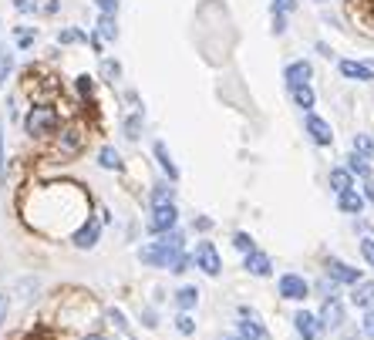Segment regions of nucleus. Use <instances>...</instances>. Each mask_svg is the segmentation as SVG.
<instances>
[{"instance_id":"nucleus-28","label":"nucleus","mask_w":374,"mask_h":340,"mask_svg":"<svg viewBox=\"0 0 374 340\" xmlns=\"http://www.w3.org/2000/svg\"><path fill=\"white\" fill-rule=\"evenodd\" d=\"M85 41H88V34L78 31V27H64L58 34V44H85Z\"/></svg>"},{"instance_id":"nucleus-23","label":"nucleus","mask_w":374,"mask_h":340,"mask_svg":"<svg viewBox=\"0 0 374 340\" xmlns=\"http://www.w3.org/2000/svg\"><path fill=\"white\" fill-rule=\"evenodd\" d=\"M347 169L354 172V175H361V179H371V165H368V155H361L358 149L347 155Z\"/></svg>"},{"instance_id":"nucleus-13","label":"nucleus","mask_w":374,"mask_h":340,"mask_svg":"<svg viewBox=\"0 0 374 340\" xmlns=\"http://www.w3.org/2000/svg\"><path fill=\"white\" fill-rule=\"evenodd\" d=\"M243 266H247V273H253V277H270V273H273L270 256H266V253H260V249H249L247 260H243Z\"/></svg>"},{"instance_id":"nucleus-26","label":"nucleus","mask_w":374,"mask_h":340,"mask_svg":"<svg viewBox=\"0 0 374 340\" xmlns=\"http://www.w3.org/2000/svg\"><path fill=\"white\" fill-rule=\"evenodd\" d=\"M175 303H179V310H192L199 303V290H196V287H182V290L175 294Z\"/></svg>"},{"instance_id":"nucleus-40","label":"nucleus","mask_w":374,"mask_h":340,"mask_svg":"<svg viewBox=\"0 0 374 340\" xmlns=\"http://www.w3.org/2000/svg\"><path fill=\"white\" fill-rule=\"evenodd\" d=\"M4 172H7V162H4V122H0V182H4Z\"/></svg>"},{"instance_id":"nucleus-36","label":"nucleus","mask_w":374,"mask_h":340,"mask_svg":"<svg viewBox=\"0 0 374 340\" xmlns=\"http://www.w3.org/2000/svg\"><path fill=\"white\" fill-rule=\"evenodd\" d=\"M189 266H192V256H186V253H179L175 260H172V273H189Z\"/></svg>"},{"instance_id":"nucleus-12","label":"nucleus","mask_w":374,"mask_h":340,"mask_svg":"<svg viewBox=\"0 0 374 340\" xmlns=\"http://www.w3.org/2000/svg\"><path fill=\"white\" fill-rule=\"evenodd\" d=\"M328 277L334 279V283H347V287H354V283H361V270L341 263V260H328Z\"/></svg>"},{"instance_id":"nucleus-43","label":"nucleus","mask_w":374,"mask_h":340,"mask_svg":"<svg viewBox=\"0 0 374 340\" xmlns=\"http://www.w3.org/2000/svg\"><path fill=\"white\" fill-rule=\"evenodd\" d=\"M364 334L374 337V313H371V310H368V317H364Z\"/></svg>"},{"instance_id":"nucleus-21","label":"nucleus","mask_w":374,"mask_h":340,"mask_svg":"<svg viewBox=\"0 0 374 340\" xmlns=\"http://www.w3.org/2000/svg\"><path fill=\"white\" fill-rule=\"evenodd\" d=\"M290 94H294L297 108H304V111H311L317 105V94H313L311 84H297V88H290Z\"/></svg>"},{"instance_id":"nucleus-44","label":"nucleus","mask_w":374,"mask_h":340,"mask_svg":"<svg viewBox=\"0 0 374 340\" xmlns=\"http://www.w3.org/2000/svg\"><path fill=\"white\" fill-rule=\"evenodd\" d=\"M14 7L20 11V14H27V11H31L34 4H31V0H14Z\"/></svg>"},{"instance_id":"nucleus-2","label":"nucleus","mask_w":374,"mask_h":340,"mask_svg":"<svg viewBox=\"0 0 374 340\" xmlns=\"http://www.w3.org/2000/svg\"><path fill=\"white\" fill-rule=\"evenodd\" d=\"M24 132L31 135L34 141H44V139H54L61 132V115L51 101H34L27 115H24Z\"/></svg>"},{"instance_id":"nucleus-18","label":"nucleus","mask_w":374,"mask_h":340,"mask_svg":"<svg viewBox=\"0 0 374 340\" xmlns=\"http://www.w3.org/2000/svg\"><path fill=\"white\" fill-rule=\"evenodd\" d=\"M156 158H158V165H162V172L169 175V182H175V179H179V165L172 162V155H169V149H166V141H156Z\"/></svg>"},{"instance_id":"nucleus-11","label":"nucleus","mask_w":374,"mask_h":340,"mask_svg":"<svg viewBox=\"0 0 374 340\" xmlns=\"http://www.w3.org/2000/svg\"><path fill=\"white\" fill-rule=\"evenodd\" d=\"M313 77V68L311 61H294L283 68V81H287V88H297V84H311Z\"/></svg>"},{"instance_id":"nucleus-30","label":"nucleus","mask_w":374,"mask_h":340,"mask_svg":"<svg viewBox=\"0 0 374 340\" xmlns=\"http://www.w3.org/2000/svg\"><path fill=\"white\" fill-rule=\"evenodd\" d=\"M94 88H98V84H94V77H88V75L78 77V94L85 98V101H88V105L94 101ZM92 108H94V105H92Z\"/></svg>"},{"instance_id":"nucleus-47","label":"nucleus","mask_w":374,"mask_h":340,"mask_svg":"<svg viewBox=\"0 0 374 340\" xmlns=\"http://www.w3.org/2000/svg\"><path fill=\"white\" fill-rule=\"evenodd\" d=\"M85 340H105V337H101V334H88V337H85Z\"/></svg>"},{"instance_id":"nucleus-29","label":"nucleus","mask_w":374,"mask_h":340,"mask_svg":"<svg viewBox=\"0 0 374 340\" xmlns=\"http://www.w3.org/2000/svg\"><path fill=\"white\" fill-rule=\"evenodd\" d=\"M101 77H105L108 84H115V81L122 77V64H118V61H108V58H101Z\"/></svg>"},{"instance_id":"nucleus-6","label":"nucleus","mask_w":374,"mask_h":340,"mask_svg":"<svg viewBox=\"0 0 374 340\" xmlns=\"http://www.w3.org/2000/svg\"><path fill=\"white\" fill-rule=\"evenodd\" d=\"M192 263L199 266L206 277H219V273H223V260H219V253L213 243H199L196 253H192Z\"/></svg>"},{"instance_id":"nucleus-27","label":"nucleus","mask_w":374,"mask_h":340,"mask_svg":"<svg viewBox=\"0 0 374 340\" xmlns=\"http://www.w3.org/2000/svg\"><path fill=\"white\" fill-rule=\"evenodd\" d=\"M14 71V54L7 51V47H0V88L7 84V77Z\"/></svg>"},{"instance_id":"nucleus-39","label":"nucleus","mask_w":374,"mask_h":340,"mask_svg":"<svg viewBox=\"0 0 374 340\" xmlns=\"http://www.w3.org/2000/svg\"><path fill=\"white\" fill-rule=\"evenodd\" d=\"M287 31V14H273V34Z\"/></svg>"},{"instance_id":"nucleus-9","label":"nucleus","mask_w":374,"mask_h":340,"mask_svg":"<svg viewBox=\"0 0 374 340\" xmlns=\"http://www.w3.org/2000/svg\"><path fill=\"white\" fill-rule=\"evenodd\" d=\"M317 320H320V327H324V330H337V327L344 324V303L337 300V296H328V300H324V307H320V317H317Z\"/></svg>"},{"instance_id":"nucleus-37","label":"nucleus","mask_w":374,"mask_h":340,"mask_svg":"<svg viewBox=\"0 0 374 340\" xmlns=\"http://www.w3.org/2000/svg\"><path fill=\"white\" fill-rule=\"evenodd\" d=\"M361 253H364V260L371 263V270H374V236H368L364 243H361Z\"/></svg>"},{"instance_id":"nucleus-45","label":"nucleus","mask_w":374,"mask_h":340,"mask_svg":"<svg viewBox=\"0 0 374 340\" xmlns=\"http://www.w3.org/2000/svg\"><path fill=\"white\" fill-rule=\"evenodd\" d=\"M4 317H7V296L0 294V324H4Z\"/></svg>"},{"instance_id":"nucleus-10","label":"nucleus","mask_w":374,"mask_h":340,"mask_svg":"<svg viewBox=\"0 0 374 340\" xmlns=\"http://www.w3.org/2000/svg\"><path fill=\"white\" fill-rule=\"evenodd\" d=\"M307 290H311V287H307V279L304 277H297V273H283L280 277V296L283 300H304V296H307Z\"/></svg>"},{"instance_id":"nucleus-41","label":"nucleus","mask_w":374,"mask_h":340,"mask_svg":"<svg viewBox=\"0 0 374 340\" xmlns=\"http://www.w3.org/2000/svg\"><path fill=\"white\" fill-rule=\"evenodd\" d=\"M364 199L374 206V179H364Z\"/></svg>"},{"instance_id":"nucleus-46","label":"nucleus","mask_w":374,"mask_h":340,"mask_svg":"<svg viewBox=\"0 0 374 340\" xmlns=\"http://www.w3.org/2000/svg\"><path fill=\"white\" fill-rule=\"evenodd\" d=\"M317 51H320V54H324V58H330V54H334V51H330V47L324 44V41H317Z\"/></svg>"},{"instance_id":"nucleus-17","label":"nucleus","mask_w":374,"mask_h":340,"mask_svg":"<svg viewBox=\"0 0 374 340\" xmlns=\"http://www.w3.org/2000/svg\"><path fill=\"white\" fill-rule=\"evenodd\" d=\"M351 303L361 310H371L374 307V283H354V294H351Z\"/></svg>"},{"instance_id":"nucleus-38","label":"nucleus","mask_w":374,"mask_h":340,"mask_svg":"<svg viewBox=\"0 0 374 340\" xmlns=\"http://www.w3.org/2000/svg\"><path fill=\"white\" fill-rule=\"evenodd\" d=\"M175 327H179V334H192V330H196V324H192V317H186V313H182V317L175 320Z\"/></svg>"},{"instance_id":"nucleus-35","label":"nucleus","mask_w":374,"mask_h":340,"mask_svg":"<svg viewBox=\"0 0 374 340\" xmlns=\"http://www.w3.org/2000/svg\"><path fill=\"white\" fill-rule=\"evenodd\" d=\"M94 7H98V14H118V7H122V0H92Z\"/></svg>"},{"instance_id":"nucleus-19","label":"nucleus","mask_w":374,"mask_h":340,"mask_svg":"<svg viewBox=\"0 0 374 340\" xmlns=\"http://www.w3.org/2000/svg\"><path fill=\"white\" fill-rule=\"evenodd\" d=\"M337 206H341L344 213H351V216H358L361 209H364V199H361L354 189H347V192H337Z\"/></svg>"},{"instance_id":"nucleus-42","label":"nucleus","mask_w":374,"mask_h":340,"mask_svg":"<svg viewBox=\"0 0 374 340\" xmlns=\"http://www.w3.org/2000/svg\"><path fill=\"white\" fill-rule=\"evenodd\" d=\"M41 14H58V0H44L41 4Z\"/></svg>"},{"instance_id":"nucleus-25","label":"nucleus","mask_w":374,"mask_h":340,"mask_svg":"<svg viewBox=\"0 0 374 340\" xmlns=\"http://www.w3.org/2000/svg\"><path fill=\"white\" fill-rule=\"evenodd\" d=\"M351 175H354L351 169H330V186L337 189V192H347V189H354Z\"/></svg>"},{"instance_id":"nucleus-3","label":"nucleus","mask_w":374,"mask_h":340,"mask_svg":"<svg viewBox=\"0 0 374 340\" xmlns=\"http://www.w3.org/2000/svg\"><path fill=\"white\" fill-rule=\"evenodd\" d=\"M182 253V232H158L156 243H149V246H142L139 260L149 266H172V260Z\"/></svg>"},{"instance_id":"nucleus-33","label":"nucleus","mask_w":374,"mask_h":340,"mask_svg":"<svg viewBox=\"0 0 374 340\" xmlns=\"http://www.w3.org/2000/svg\"><path fill=\"white\" fill-rule=\"evenodd\" d=\"M354 149L361 155H374V139L371 135H354Z\"/></svg>"},{"instance_id":"nucleus-7","label":"nucleus","mask_w":374,"mask_h":340,"mask_svg":"<svg viewBox=\"0 0 374 340\" xmlns=\"http://www.w3.org/2000/svg\"><path fill=\"white\" fill-rule=\"evenodd\" d=\"M101 222L105 219H94V216H88L85 222H81L78 229H75V236H71V243L78 249H92L94 243H98V236H101Z\"/></svg>"},{"instance_id":"nucleus-8","label":"nucleus","mask_w":374,"mask_h":340,"mask_svg":"<svg viewBox=\"0 0 374 340\" xmlns=\"http://www.w3.org/2000/svg\"><path fill=\"white\" fill-rule=\"evenodd\" d=\"M304 125H307V135H311L317 145H330V141H334V128H330V122H324L320 115L304 111Z\"/></svg>"},{"instance_id":"nucleus-20","label":"nucleus","mask_w":374,"mask_h":340,"mask_svg":"<svg viewBox=\"0 0 374 340\" xmlns=\"http://www.w3.org/2000/svg\"><path fill=\"white\" fill-rule=\"evenodd\" d=\"M98 34H101V41H118V17L98 14Z\"/></svg>"},{"instance_id":"nucleus-34","label":"nucleus","mask_w":374,"mask_h":340,"mask_svg":"<svg viewBox=\"0 0 374 340\" xmlns=\"http://www.w3.org/2000/svg\"><path fill=\"white\" fill-rule=\"evenodd\" d=\"M233 246L239 249V253H249V249H256V246H253V236H249V232H236V236H233Z\"/></svg>"},{"instance_id":"nucleus-14","label":"nucleus","mask_w":374,"mask_h":340,"mask_svg":"<svg viewBox=\"0 0 374 340\" xmlns=\"http://www.w3.org/2000/svg\"><path fill=\"white\" fill-rule=\"evenodd\" d=\"M337 71L347 81H374V68H368V64H361V61H341Z\"/></svg>"},{"instance_id":"nucleus-5","label":"nucleus","mask_w":374,"mask_h":340,"mask_svg":"<svg viewBox=\"0 0 374 340\" xmlns=\"http://www.w3.org/2000/svg\"><path fill=\"white\" fill-rule=\"evenodd\" d=\"M175 219H179V213H175V202H156V206H152V216H149V232H169V229H175Z\"/></svg>"},{"instance_id":"nucleus-22","label":"nucleus","mask_w":374,"mask_h":340,"mask_svg":"<svg viewBox=\"0 0 374 340\" xmlns=\"http://www.w3.org/2000/svg\"><path fill=\"white\" fill-rule=\"evenodd\" d=\"M98 165L108 172H122V155H118V149H111V145H105L101 152H98Z\"/></svg>"},{"instance_id":"nucleus-32","label":"nucleus","mask_w":374,"mask_h":340,"mask_svg":"<svg viewBox=\"0 0 374 340\" xmlns=\"http://www.w3.org/2000/svg\"><path fill=\"white\" fill-rule=\"evenodd\" d=\"M172 199H175V189H169L166 182L156 186V192H152V206H156V202H172Z\"/></svg>"},{"instance_id":"nucleus-16","label":"nucleus","mask_w":374,"mask_h":340,"mask_svg":"<svg viewBox=\"0 0 374 340\" xmlns=\"http://www.w3.org/2000/svg\"><path fill=\"white\" fill-rule=\"evenodd\" d=\"M239 337H247V340H270L263 327L256 324V313H243V320H239Z\"/></svg>"},{"instance_id":"nucleus-4","label":"nucleus","mask_w":374,"mask_h":340,"mask_svg":"<svg viewBox=\"0 0 374 340\" xmlns=\"http://www.w3.org/2000/svg\"><path fill=\"white\" fill-rule=\"evenodd\" d=\"M85 128L81 125H61V132L54 135V145H58V155H64V158H71V155H78L81 149H85Z\"/></svg>"},{"instance_id":"nucleus-1","label":"nucleus","mask_w":374,"mask_h":340,"mask_svg":"<svg viewBox=\"0 0 374 340\" xmlns=\"http://www.w3.org/2000/svg\"><path fill=\"white\" fill-rule=\"evenodd\" d=\"M92 216V202L75 182H47L37 186L27 199V222L44 236H61V232L78 229Z\"/></svg>"},{"instance_id":"nucleus-15","label":"nucleus","mask_w":374,"mask_h":340,"mask_svg":"<svg viewBox=\"0 0 374 340\" xmlns=\"http://www.w3.org/2000/svg\"><path fill=\"white\" fill-rule=\"evenodd\" d=\"M294 327H297V334H300L304 340H313V337H317V330H320V320L300 310V313L294 317Z\"/></svg>"},{"instance_id":"nucleus-24","label":"nucleus","mask_w":374,"mask_h":340,"mask_svg":"<svg viewBox=\"0 0 374 340\" xmlns=\"http://www.w3.org/2000/svg\"><path fill=\"white\" fill-rule=\"evenodd\" d=\"M142 125H145V115H142V108H135L128 118H125V139H139L142 135Z\"/></svg>"},{"instance_id":"nucleus-31","label":"nucleus","mask_w":374,"mask_h":340,"mask_svg":"<svg viewBox=\"0 0 374 340\" xmlns=\"http://www.w3.org/2000/svg\"><path fill=\"white\" fill-rule=\"evenodd\" d=\"M34 37H37V34H34L31 27H17V47H20V51H27V47L34 44Z\"/></svg>"},{"instance_id":"nucleus-48","label":"nucleus","mask_w":374,"mask_h":340,"mask_svg":"<svg viewBox=\"0 0 374 340\" xmlns=\"http://www.w3.org/2000/svg\"><path fill=\"white\" fill-rule=\"evenodd\" d=\"M223 340H247V337H223Z\"/></svg>"}]
</instances>
